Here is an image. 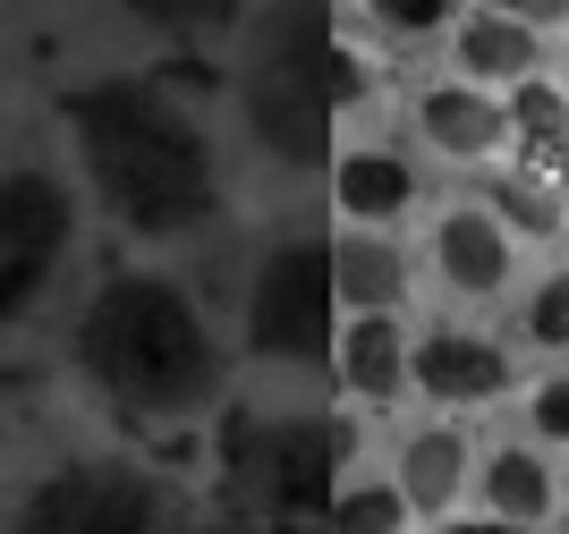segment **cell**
Listing matches in <instances>:
<instances>
[{
  "instance_id": "1",
  "label": "cell",
  "mask_w": 569,
  "mask_h": 534,
  "mask_svg": "<svg viewBox=\"0 0 569 534\" xmlns=\"http://www.w3.org/2000/svg\"><path fill=\"white\" fill-rule=\"evenodd\" d=\"M69 137H77V162H86L94 195L111 204V221H128L137 238H188L213 221V204H221L213 137L162 85H144V77L77 85Z\"/></svg>"
},
{
  "instance_id": "2",
  "label": "cell",
  "mask_w": 569,
  "mask_h": 534,
  "mask_svg": "<svg viewBox=\"0 0 569 534\" xmlns=\"http://www.w3.org/2000/svg\"><path fill=\"white\" fill-rule=\"evenodd\" d=\"M77 373L111 399L119 416L179 424L196 407H213L221 391V349L213 323L196 314V298L162 272H119L102 280L86 314H77Z\"/></svg>"
},
{
  "instance_id": "3",
  "label": "cell",
  "mask_w": 569,
  "mask_h": 534,
  "mask_svg": "<svg viewBox=\"0 0 569 534\" xmlns=\"http://www.w3.org/2000/svg\"><path fill=\"white\" fill-rule=\"evenodd\" d=\"M357 102V60L340 43L332 0H263L238 43V111L247 137L281 170H323L340 162L332 128Z\"/></svg>"
},
{
  "instance_id": "4",
  "label": "cell",
  "mask_w": 569,
  "mask_h": 534,
  "mask_svg": "<svg viewBox=\"0 0 569 534\" xmlns=\"http://www.w3.org/2000/svg\"><path fill=\"white\" fill-rule=\"evenodd\" d=\"M340 280H332V246L289 238L256 263L247 280V349L272 365H332L340 356Z\"/></svg>"
},
{
  "instance_id": "5",
  "label": "cell",
  "mask_w": 569,
  "mask_h": 534,
  "mask_svg": "<svg viewBox=\"0 0 569 534\" xmlns=\"http://www.w3.org/2000/svg\"><path fill=\"white\" fill-rule=\"evenodd\" d=\"M77 246V204L51 170H9L0 179V331L26 323L60 263Z\"/></svg>"
},
{
  "instance_id": "6",
  "label": "cell",
  "mask_w": 569,
  "mask_h": 534,
  "mask_svg": "<svg viewBox=\"0 0 569 534\" xmlns=\"http://www.w3.org/2000/svg\"><path fill=\"white\" fill-rule=\"evenodd\" d=\"M153 526H162V492H153V475L119 459L51 466L9 517V534H153Z\"/></svg>"
},
{
  "instance_id": "7",
  "label": "cell",
  "mask_w": 569,
  "mask_h": 534,
  "mask_svg": "<svg viewBox=\"0 0 569 534\" xmlns=\"http://www.w3.org/2000/svg\"><path fill=\"white\" fill-rule=\"evenodd\" d=\"M340 459H349V433L340 424H247L230 442V466L238 484H247V501L272 517H298V510H332V475Z\"/></svg>"
},
{
  "instance_id": "8",
  "label": "cell",
  "mask_w": 569,
  "mask_h": 534,
  "mask_svg": "<svg viewBox=\"0 0 569 534\" xmlns=\"http://www.w3.org/2000/svg\"><path fill=\"white\" fill-rule=\"evenodd\" d=\"M332 373H340V391L366 399V407L400 399V382H417V340L400 331V305H391V314H349Z\"/></svg>"
},
{
  "instance_id": "9",
  "label": "cell",
  "mask_w": 569,
  "mask_h": 534,
  "mask_svg": "<svg viewBox=\"0 0 569 534\" xmlns=\"http://www.w3.org/2000/svg\"><path fill=\"white\" fill-rule=\"evenodd\" d=\"M433 272L451 280L459 298H493L510 280V221L493 204H459L433 221Z\"/></svg>"
},
{
  "instance_id": "10",
  "label": "cell",
  "mask_w": 569,
  "mask_h": 534,
  "mask_svg": "<svg viewBox=\"0 0 569 534\" xmlns=\"http://www.w3.org/2000/svg\"><path fill=\"white\" fill-rule=\"evenodd\" d=\"M417 128L451 162H493L501 144H510V102H493V93H476V77H459V85H433L417 102Z\"/></svg>"
},
{
  "instance_id": "11",
  "label": "cell",
  "mask_w": 569,
  "mask_h": 534,
  "mask_svg": "<svg viewBox=\"0 0 569 534\" xmlns=\"http://www.w3.org/2000/svg\"><path fill=\"white\" fill-rule=\"evenodd\" d=\"M417 391L442 399V407H476V399H501L510 391V356L476 331H433L417 340Z\"/></svg>"
},
{
  "instance_id": "12",
  "label": "cell",
  "mask_w": 569,
  "mask_h": 534,
  "mask_svg": "<svg viewBox=\"0 0 569 534\" xmlns=\"http://www.w3.org/2000/svg\"><path fill=\"white\" fill-rule=\"evenodd\" d=\"M536 34H545V26L510 18L493 0V9H468V18L451 26V60L476 85H519V77H536Z\"/></svg>"
},
{
  "instance_id": "13",
  "label": "cell",
  "mask_w": 569,
  "mask_h": 534,
  "mask_svg": "<svg viewBox=\"0 0 569 534\" xmlns=\"http://www.w3.org/2000/svg\"><path fill=\"white\" fill-rule=\"evenodd\" d=\"M332 195L349 221H400L408 204H417V170L400 162V153H382V144H357V153H340L332 162Z\"/></svg>"
},
{
  "instance_id": "14",
  "label": "cell",
  "mask_w": 569,
  "mask_h": 534,
  "mask_svg": "<svg viewBox=\"0 0 569 534\" xmlns=\"http://www.w3.org/2000/svg\"><path fill=\"white\" fill-rule=\"evenodd\" d=\"M332 280H340V305H349V314H391V305L408 298V255L357 221L332 246Z\"/></svg>"
},
{
  "instance_id": "15",
  "label": "cell",
  "mask_w": 569,
  "mask_h": 534,
  "mask_svg": "<svg viewBox=\"0 0 569 534\" xmlns=\"http://www.w3.org/2000/svg\"><path fill=\"white\" fill-rule=\"evenodd\" d=\"M400 492L417 517H442L468 492V433H451V424H426V433H408L400 450Z\"/></svg>"
},
{
  "instance_id": "16",
  "label": "cell",
  "mask_w": 569,
  "mask_h": 534,
  "mask_svg": "<svg viewBox=\"0 0 569 534\" xmlns=\"http://www.w3.org/2000/svg\"><path fill=\"white\" fill-rule=\"evenodd\" d=\"M510 144H519L527 170L561 179L569 170V93L545 85V77H519V85H510Z\"/></svg>"
},
{
  "instance_id": "17",
  "label": "cell",
  "mask_w": 569,
  "mask_h": 534,
  "mask_svg": "<svg viewBox=\"0 0 569 534\" xmlns=\"http://www.w3.org/2000/svg\"><path fill=\"white\" fill-rule=\"evenodd\" d=\"M485 510L493 517H519V526H536V517L552 510V475L536 450H501V459H485Z\"/></svg>"
},
{
  "instance_id": "18",
  "label": "cell",
  "mask_w": 569,
  "mask_h": 534,
  "mask_svg": "<svg viewBox=\"0 0 569 534\" xmlns=\"http://www.w3.org/2000/svg\"><path fill=\"white\" fill-rule=\"evenodd\" d=\"M408 492L400 484H340L332 510H323V534H400L408 526Z\"/></svg>"
},
{
  "instance_id": "19",
  "label": "cell",
  "mask_w": 569,
  "mask_h": 534,
  "mask_svg": "<svg viewBox=\"0 0 569 534\" xmlns=\"http://www.w3.org/2000/svg\"><path fill=\"white\" fill-rule=\"evenodd\" d=\"M493 212L510 221V230H527V238H552L561 212H569V187H545V170H519V179L493 187Z\"/></svg>"
},
{
  "instance_id": "20",
  "label": "cell",
  "mask_w": 569,
  "mask_h": 534,
  "mask_svg": "<svg viewBox=\"0 0 569 534\" xmlns=\"http://www.w3.org/2000/svg\"><path fill=\"white\" fill-rule=\"evenodd\" d=\"M128 18H144L153 34H221V26H247V0H119Z\"/></svg>"
},
{
  "instance_id": "21",
  "label": "cell",
  "mask_w": 569,
  "mask_h": 534,
  "mask_svg": "<svg viewBox=\"0 0 569 534\" xmlns=\"http://www.w3.org/2000/svg\"><path fill=\"white\" fill-rule=\"evenodd\" d=\"M527 340L536 349H569V272H552L536 298H527Z\"/></svg>"
},
{
  "instance_id": "22",
  "label": "cell",
  "mask_w": 569,
  "mask_h": 534,
  "mask_svg": "<svg viewBox=\"0 0 569 534\" xmlns=\"http://www.w3.org/2000/svg\"><path fill=\"white\" fill-rule=\"evenodd\" d=\"M527 424H536L545 442L569 450V382H545V391H536V407H527Z\"/></svg>"
},
{
  "instance_id": "23",
  "label": "cell",
  "mask_w": 569,
  "mask_h": 534,
  "mask_svg": "<svg viewBox=\"0 0 569 534\" xmlns=\"http://www.w3.org/2000/svg\"><path fill=\"white\" fill-rule=\"evenodd\" d=\"M375 18H391V26H442V18H451V0H375Z\"/></svg>"
},
{
  "instance_id": "24",
  "label": "cell",
  "mask_w": 569,
  "mask_h": 534,
  "mask_svg": "<svg viewBox=\"0 0 569 534\" xmlns=\"http://www.w3.org/2000/svg\"><path fill=\"white\" fill-rule=\"evenodd\" d=\"M510 18H527V26H561L569 18V0H501Z\"/></svg>"
},
{
  "instance_id": "25",
  "label": "cell",
  "mask_w": 569,
  "mask_h": 534,
  "mask_svg": "<svg viewBox=\"0 0 569 534\" xmlns=\"http://www.w3.org/2000/svg\"><path fill=\"white\" fill-rule=\"evenodd\" d=\"M451 534H536V526H519V517H468V526H451Z\"/></svg>"
},
{
  "instance_id": "26",
  "label": "cell",
  "mask_w": 569,
  "mask_h": 534,
  "mask_svg": "<svg viewBox=\"0 0 569 534\" xmlns=\"http://www.w3.org/2000/svg\"><path fill=\"white\" fill-rule=\"evenodd\" d=\"M561 187H569V170H561Z\"/></svg>"
}]
</instances>
